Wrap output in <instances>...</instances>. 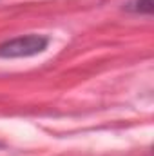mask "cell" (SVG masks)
Returning <instances> with one entry per match:
<instances>
[{
    "instance_id": "1",
    "label": "cell",
    "mask_w": 154,
    "mask_h": 156,
    "mask_svg": "<svg viewBox=\"0 0 154 156\" xmlns=\"http://www.w3.org/2000/svg\"><path fill=\"white\" fill-rule=\"evenodd\" d=\"M49 38L44 35H24L0 44V58H27L47 49Z\"/></svg>"
},
{
    "instance_id": "2",
    "label": "cell",
    "mask_w": 154,
    "mask_h": 156,
    "mask_svg": "<svg viewBox=\"0 0 154 156\" xmlns=\"http://www.w3.org/2000/svg\"><path fill=\"white\" fill-rule=\"evenodd\" d=\"M129 9L134 13H140V15H151L154 9V4L152 0H132L129 4Z\"/></svg>"
}]
</instances>
